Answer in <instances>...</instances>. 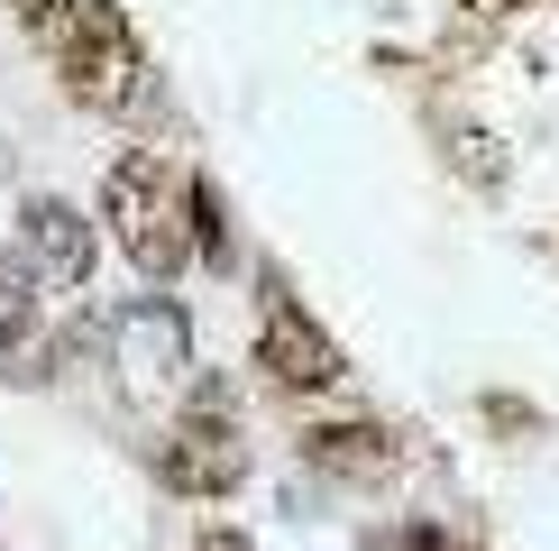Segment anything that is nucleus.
I'll return each mask as SVG.
<instances>
[{
	"mask_svg": "<svg viewBox=\"0 0 559 551\" xmlns=\"http://www.w3.org/2000/svg\"><path fill=\"white\" fill-rule=\"evenodd\" d=\"M477 413H486L496 432H542V413H532L523 396H477Z\"/></svg>",
	"mask_w": 559,
	"mask_h": 551,
	"instance_id": "nucleus-12",
	"label": "nucleus"
},
{
	"mask_svg": "<svg viewBox=\"0 0 559 551\" xmlns=\"http://www.w3.org/2000/svg\"><path fill=\"white\" fill-rule=\"evenodd\" d=\"M248 469H258V450H248L239 413L212 405V396H193L166 423V442H156V478H166L175 496H239Z\"/></svg>",
	"mask_w": 559,
	"mask_h": 551,
	"instance_id": "nucleus-4",
	"label": "nucleus"
},
{
	"mask_svg": "<svg viewBox=\"0 0 559 551\" xmlns=\"http://www.w3.org/2000/svg\"><path fill=\"white\" fill-rule=\"evenodd\" d=\"M468 10H477V19H523L532 0H468Z\"/></svg>",
	"mask_w": 559,
	"mask_h": 551,
	"instance_id": "nucleus-14",
	"label": "nucleus"
},
{
	"mask_svg": "<svg viewBox=\"0 0 559 551\" xmlns=\"http://www.w3.org/2000/svg\"><path fill=\"white\" fill-rule=\"evenodd\" d=\"M102 221H110L120 258L147 276V285H175V276L193 267V175H183L175 156H156V148L110 156V175H102Z\"/></svg>",
	"mask_w": 559,
	"mask_h": 551,
	"instance_id": "nucleus-1",
	"label": "nucleus"
},
{
	"mask_svg": "<svg viewBox=\"0 0 559 551\" xmlns=\"http://www.w3.org/2000/svg\"><path fill=\"white\" fill-rule=\"evenodd\" d=\"M459 551H477V542H459Z\"/></svg>",
	"mask_w": 559,
	"mask_h": 551,
	"instance_id": "nucleus-15",
	"label": "nucleus"
},
{
	"mask_svg": "<svg viewBox=\"0 0 559 551\" xmlns=\"http://www.w3.org/2000/svg\"><path fill=\"white\" fill-rule=\"evenodd\" d=\"M302 459H312L321 478H340V488H385V478L404 469V442H394L377 413H331V423L302 432Z\"/></svg>",
	"mask_w": 559,
	"mask_h": 551,
	"instance_id": "nucleus-7",
	"label": "nucleus"
},
{
	"mask_svg": "<svg viewBox=\"0 0 559 551\" xmlns=\"http://www.w3.org/2000/svg\"><path fill=\"white\" fill-rule=\"evenodd\" d=\"M74 10H83V0H10V19H19L37 46H56L64 28H74Z\"/></svg>",
	"mask_w": 559,
	"mask_h": 551,
	"instance_id": "nucleus-11",
	"label": "nucleus"
},
{
	"mask_svg": "<svg viewBox=\"0 0 559 551\" xmlns=\"http://www.w3.org/2000/svg\"><path fill=\"white\" fill-rule=\"evenodd\" d=\"M37 304H46V285H37V267L19 258V248H0V350H10L19 331L37 321Z\"/></svg>",
	"mask_w": 559,
	"mask_h": 551,
	"instance_id": "nucleus-8",
	"label": "nucleus"
},
{
	"mask_svg": "<svg viewBox=\"0 0 559 551\" xmlns=\"http://www.w3.org/2000/svg\"><path fill=\"white\" fill-rule=\"evenodd\" d=\"M46 56H56L64 102H83V110H129L138 92H147V46H138L120 0H83L74 28L46 46Z\"/></svg>",
	"mask_w": 559,
	"mask_h": 551,
	"instance_id": "nucleus-2",
	"label": "nucleus"
},
{
	"mask_svg": "<svg viewBox=\"0 0 559 551\" xmlns=\"http://www.w3.org/2000/svg\"><path fill=\"white\" fill-rule=\"evenodd\" d=\"M348 377V359H340V340L321 331L312 313L294 304L285 285L266 276V321H258V386L266 396H321V386H340Z\"/></svg>",
	"mask_w": 559,
	"mask_h": 551,
	"instance_id": "nucleus-5",
	"label": "nucleus"
},
{
	"mask_svg": "<svg viewBox=\"0 0 559 551\" xmlns=\"http://www.w3.org/2000/svg\"><path fill=\"white\" fill-rule=\"evenodd\" d=\"M193 258L202 267H239V239H229V212H221L212 175H193Z\"/></svg>",
	"mask_w": 559,
	"mask_h": 551,
	"instance_id": "nucleus-9",
	"label": "nucleus"
},
{
	"mask_svg": "<svg viewBox=\"0 0 559 551\" xmlns=\"http://www.w3.org/2000/svg\"><path fill=\"white\" fill-rule=\"evenodd\" d=\"M450 166L468 175V184H504V148H496V138H477V129H450Z\"/></svg>",
	"mask_w": 559,
	"mask_h": 551,
	"instance_id": "nucleus-10",
	"label": "nucleus"
},
{
	"mask_svg": "<svg viewBox=\"0 0 559 551\" xmlns=\"http://www.w3.org/2000/svg\"><path fill=\"white\" fill-rule=\"evenodd\" d=\"M19 258L37 267V285L83 294V285H92V258H102L92 212H74L64 194H28V202H19Z\"/></svg>",
	"mask_w": 559,
	"mask_h": 551,
	"instance_id": "nucleus-6",
	"label": "nucleus"
},
{
	"mask_svg": "<svg viewBox=\"0 0 559 551\" xmlns=\"http://www.w3.org/2000/svg\"><path fill=\"white\" fill-rule=\"evenodd\" d=\"M102 350H110V367H120V386L138 405H166L193 386V313L175 294H129L102 321Z\"/></svg>",
	"mask_w": 559,
	"mask_h": 551,
	"instance_id": "nucleus-3",
	"label": "nucleus"
},
{
	"mask_svg": "<svg viewBox=\"0 0 559 551\" xmlns=\"http://www.w3.org/2000/svg\"><path fill=\"white\" fill-rule=\"evenodd\" d=\"M193 551H258V542H248L239 524H202V542H193Z\"/></svg>",
	"mask_w": 559,
	"mask_h": 551,
	"instance_id": "nucleus-13",
	"label": "nucleus"
}]
</instances>
